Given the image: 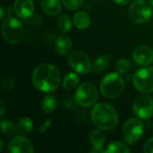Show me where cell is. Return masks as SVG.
Masks as SVG:
<instances>
[{
	"instance_id": "obj_1",
	"label": "cell",
	"mask_w": 153,
	"mask_h": 153,
	"mask_svg": "<svg viewBox=\"0 0 153 153\" xmlns=\"http://www.w3.org/2000/svg\"><path fill=\"white\" fill-rule=\"evenodd\" d=\"M34 87L43 92H53L60 84V72L53 65L41 64L38 65L31 76Z\"/></svg>"
},
{
	"instance_id": "obj_2",
	"label": "cell",
	"mask_w": 153,
	"mask_h": 153,
	"mask_svg": "<svg viewBox=\"0 0 153 153\" xmlns=\"http://www.w3.org/2000/svg\"><path fill=\"white\" fill-rule=\"evenodd\" d=\"M91 118L96 127L108 131L117 126L118 114L113 106L102 102L93 107L91 112Z\"/></svg>"
},
{
	"instance_id": "obj_3",
	"label": "cell",
	"mask_w": 153,
	"mask_h": 153,
	"mask_svg": "<svg viewBox=\"0 0 153 153\" xmlns=\"http://www.w3.org/2000/svg\"><path fill=\"white\" fill-rule=\"evenodd\" d=\"M125 89V82L119 73L108 74L100 82V91L106 98L119 97Z\"/></svg>"
},
{
	"instance_id": "obj_4",
	"label": "cell",
	"mask_w": 153,
	"mask_h": 153,
	"mask_svg": "<svg viewBox=\"0 0 153 153\" xmlns=\"http://www.w3.org/2000/svg\"><path fill=\"white\" fill-rule=\"evenodd\" d=\"M2 34L6 42L17 44L23 38L24 28L18 19L8 15L2 22Z\"/></svg>"
},
{
	"instance_id": "obj_5",
	"label": "cell",
	"mask_w": 153,
	"mask_h": 153,
	"mask_svg": "<svg viewBox=\"0 0 153 153\" xmlns=\"http://www.w3.org/2000/svg\"><path fill=\"white\" fill-rule=\"evenodd\" d=\"M152 4L146 0H135L134 1L128 10V15L130 20L134 23H143L147 22L152 14Z\"/></svg>"
},
{
	"instance_id": "obj_6",
	"label": "cell",
	"mask_w": 153,
	"mask_h": 153,
	"mask_svg": "<svg viewBox=\"0 0 153 153\" xmlns=\"http://www.w3.org/2000/svg\"><path fill=\"white\" fill-rule=\"evenodd\" d=\"M98 95V90L95 85L91 82H83L77 88L74 100L79 106L88 108L96 103Z\"/></svg>"
},
{
	"instance_id": "obj_7",
	"label": "cell",
	"mask_w": 153,
	"mask_h": 153,
	"mask_svg": "<svg viewBox=\"0 0 153 153\" xmlns=\"http://www.w3.org/2000/svg\"><path fill=\"white\" fill-rule=\"evenodd\" d=\"M135 89L143 93L153 91V67H144L138 70L133 79Z\"/></svg>"
},
{
	"instance_id": "obj_8",
	"label": "cell",
	"mask_w": 153,
	"mask_h": 153,
	"mask_svg": "<svg viewBox=\"0 0 153 153\" xmlns=\"http://www.w3.org/2000/svg\"><path fill=\"white\" fill-rule=\"evenodd\" d=\"M143 134V125L137 118H131L126 122L123 127V137L128 144L136 143Z\"/></svg>"
},
{
	"instance_id": "obj_9",
	"label": "cell",
	"mask_w": 153,
	"mask_h": 153,
	"mask_svg": "<svg viewBox=\"0 0 153 153\" xmlns=\"http://www.w3.org/2000/svg\"><path fill=\"white\" fill-rule=\"evenodd\" d=\"M134 115L142 119H148L153 115V100L147 94L138 96L133 105Z\"/></svg>"
},
{
	"instance_id": "obj_10",
	"label": "cell",
	"mask_w": 153,
	"mask_h": 153,
	"mask_svg": "<svg viewBox=\"0 0 153 153\" xmlns=\"http://www.w3.org/2000/svg\"><path fill=\"white\" fill-rule=\"evenodd\" d=\"M68 63L72 69L79 74H89L92 70L89 56L82 51L72 52L68 56Z\"/></svg>"
},
{
	"instance_id": "obj_11",
	"label": "cell",
	"mask_w": 153,
	"mask_h": 153,
	"mask_svg": "<svg viewBox=\"0 0 153 153\" xmlns=\"http://www.w3.org/2000/svg\"><path fill=\"white\" fill-rule=\"evenodd\" d=\"M8 151L11 153H32L34 152L32 143L22 135L13 137L9 144Z\"/></svg>"
},
{
	"instance_id": "obj_12",
	"label": "cell",
	"mask_w": 153,
	"mask_h": 153,
	"mask_svg": "<svg viewBox=\"0 0 153 153\" xmlns=\"http://www.w3.org/2000/svg\"><path fill=\"white\" fill-rule=\"evenodd\" d=\"M35 10V5L32 0H15L13 4V12L22 18L27 19L30 17Z\"/></svg>"
},
{
	"instance_id": "obj_13",
	"label": "cell",
	"mask_w": 153,
	"mask_h": 153,
	"mask_svg": "<svg viewBox=\"0 0 153 153\" xmlns=\"http://www.w3.org/2000/svg\"><path fill=\"white\" fill-rule=\"evenodd\" d=\"M133 58L140 65H148L153 62V50L150 47L140 46L134 49Z\"/></svg>"
},
{
	"instance_id": "obj_14",
	"label": "cell",
	"mask_w": 153,
	"mask_h": 153,
	"mask_svg": "<svg viewBox=\"0 0 153 153\" xmlns=\"http://www.w3.org/2000/svg\"><path fill=\"white\" fill-rule=\"evenodd\" d=\"M89 142L92 148L91 152H102V148L105 144V136L104 134L98 130H94L90 134Z\"/></svg>"
},
{
	"instance_id": "obj_15",
	"label": "cell",
	"mask_w": 153,
	"mask_h": 153,
	"mask_svg": "<svg viewBox=\"0 0 153 153\" xmlns=\"http://www.w3.org/2000/svg\"><path fill=\"white\" fill-rule=\"evenodd\" d=\"M55 48L59 55L65 56L70 53L72 49V41L69 37L65 35H59L55 40Z\"/></svg>"
},
{
	"instance_id": "obj_16",
	"label": "cell",
	"mask_w": 153,
	"mask_h": 153,
	"mask_svg": "<svg viewBox=\"0 0 153 153\" xmlns=\"http://www.w3.org/2000/svg\"><path fill=\"white\" fill-rule=\"evenodd\" d=\"M40 4L43 12L48 15H56L62 9L59 0H40Z\"/></svg>"
},
{
	"instance_id": "obj_17",
	"label": "cell",
	"mask_w": 153,
	"mask_h": 153,
	"mask_svg": "<svg viewBox=\"0 0 153 153\" xmlns=\"http://www.w3.org/2000/svg\"><path fill=\"white\" fill-rule=\"evenodd\" d=\"M90 22H91L90 16L88 15L87 13L83 11L77 12L74 15V23L76 26V28L80 30H84L88 28L90 25Z\"/></svg>"
},
{
	"instance_id": "obj_18",
	"label": "cell",
	"mask_w": 153,
	"mask_h": 153,
	"mask_svg": "<svg viewBox=\"0 0 153 153\" xmlns=\"http://www.w3.org/2000/svg\"><path fill=\"white\" fill-rule=\"evenodd\" d=\"M110 63V56L108 55H101L96 58L92 65V70L94 73H100L105 70Z\"/></svg>"
},
{
	"instance_id": "obj_19",
	"label": "cell",
	"mask_w": 153,
	"mask_h": 153,
	"mask_svg": "<svg viewBox=\"0 0 153 153\" xmlns=\"http://www.w3.org/2000/svg\"><path fill=\"white\" fill-rule=\"evenodd\" d=\"M33 128V124L31 120L28 117L22 118L18 124H17V133L20 134V135H27L29 134Z\"/></svg>"
},
{
	"instance_id": "obj_20",
	"label": "cell",
	"mask_w": 153,
	"mask_h": 153,
	"mask_svg": "<svg viewBox=\"0 0 153 153\" xmlns=\"http://www.w3.org/2000/svg\"><path fill=\"white\" fill-rule=\"evenodd\" d=\"M56 108V100L54 96L47 95L44 97L41 102V108L47 114H51Z\"/></svg>"
},
{
	"instance_id": "obj_21",
	"label": "cell",
	"mask_w": 153,
	"mask_h": 153,
	"mask_svg": "<svg viewBox=\"0 0 153 153\" xmlns=\"http://www.w3.org/2000/svg\"><path fill=\"white\" fill-rule=\"evenodd\" d=\"M79 80V75L76 73H69L63 79V86L66 90H73L78 85Z\"/></svg>"
},
{
	"instance_id": "obj_22",
	"label": "cell",
	"mask_w": 153,
	"mask_h": 153,
	"mask_svg": "<svg viewBox=\"0 0 153 153\" xmlns=\"http://www.w3.org/2000/svg\"><path fill=\"white\" fill-rule=\"evenodd\" d=\"M1 132L4 136L12 137L17 133V127L10 120H2L1 122Z\"/></svg>"
},
{
	"instance_id": "obj_23",
	"label": "cell",
	"mask_w": 153,
	"mask_h": 153,
	"mask_svg": "<svg viewBox=\"0 0 153 153\" xmlns=\"http://www.w3.org/2000/svg\"><path fill=\"white\" fill-rule=\"evenodd\" d=\"M104 152L127 153L129 152V148L126 144H124V143H122L120 142H113V143H109L108 145V147L106 148Z\"/></svg>"
},
{
	"instance_id": "obj_24",
	"label": "cell",
	"mask_w": 153,
	"mask_h": 153,
	"mask_svg": "<svg viewBox=\"0 0 153 153\" xmlns=\"http://www.w3.org/2000/svg\"><path fill=\"white\" fill-rule=\"evenodd\" d=\"M56 25L58 27V29L63 31V32H67L70 30V29L72 28V21L70 19V17L66 14H63L61 15L56 22Z\"/></svg>"
},
{
	"instance_id": "obj_25",
	"label": "cell",
	"mask_w": 153,
	"mask_h": 153,
	"mask_svg": "<svg viewBox=\"0 0 153 153\" xmlns=\"http://www.w3.org/2000/svg\"><path fill=\"white\" fill-rule=\"evenodd\" d=\"M130 68V63L126 58L119 59L116 64V69L117 72L119 74H125L126 73Z\"/></svg>"
},
{
	"instance_id": "obj_26",
	"label": "cell",
	"mask_w": 153,
	"mask_h": 153,
	"mask_svg": "<svg viewBox=\"0 0 153 153\" xmlns=\"http://www.w3.org/2000/svg\"><path fill=\"white\" fill-rule=\"evenodd\" d=\"M62 3L68 10H76L82 6L83 0H62Z\"/></svg>"
},
{
	"instance_id": "obj_27",
	"label": "cell",
	"mask_w": 153,
	"mask_h": 153,
	"mask_svg": "<svg viewBox=\"0 0 153 153\" xmlns=\"http://www.w3.org/2000/svg\"><path fill=\"white\" fill-rule=\"evenodd\" d=\"M2 86H3V89L5 90V91H10L13 88L14 86V82L12 79H5L4 80L3 83H2Z\"/></svg>"
},
{
	"instance_id": "obj_28",
	"label": "cell",
	"mask_w": 153,
	"mask_h": 153,
	"mask_svg": "<svg viewBox=\"0 0 153 153\" xmlns=\"http://www.w3.org/2000/svg\"><path fill=\"white\" fill-rule=\"evenodd\" d=\"M143 152L145 153H153V137L146 142L143 147Z\"/></svg>"
},
{
	"instance_id": "obj_29",
	"label": "cell",
	"mask_w": 153,
	"mask_h": 153,
	"mask_svg": "<svg viewBox=\"0 0 153 153\" xmlns=\"http://www.w3.org/2000/svg\"><path fill=\"white\" fill-rule=\"evenodd\" d=\"M49 125H50V121H49V120H47V121H46V123H45L41 127H40L39 132H40V133H43V132H44V131H45L48 126H49Z\"/></svg>"
},
{
	"instance_id": "obj_30",
	"label": "cell",
	"mask_w": 153,
	"mask_h": 153,
	"mask_svg": "<svg viewBox=\"0 0 153 153\" xmlns=\"http://www.w3.org/2000/svg\"><path fill=\"white\" fill-rule=\"evenodd\" d=\"M0 104H1V110H0V116L3 117L4 115V112H5V107H4V103L3 100L0 101Z\"/></svg>"
},
{
	"instance_id": "obj_31",
	"label": "cell",
	"mask_w": 153,
	"mask_h": 153,
	"mask_svg": "<svg viewBox=\"0 0 153 153\" xmlns=\"http://www.w3.org/2000/svg\"><path fill=\"white\" fill-rule=\"evenodd\" d=\"M117 4H128L131 0H114Z\"/></svg>"
},
{
	"instance_id": "obj_32",
	"label": "cell",
	"mask_w": 153,
	"mask_h": 153,
	"mask_svg": "<svg viewBox=\"0 0 153 153\" xmlns=\"http://www.w3.org/2000/svg\"><path fill=\"white\" fill-rule=\"evenodd\" d=\"M0 11H1V16H0V18L1 19H4V9L3 6H1Z\"/></svg>"
},
{
	"instance_id": "obj_33",
	"label": "cell",
	"mask_w": 153,
	"mask_h": 153,
	"mask_svg": "<svg viewBox=\"0 0 153 153\" xmlns=\"http://www.w3.org/2000/svg\"><path fill=\"white\" fill-rule=\"evenodd\" d=\"M0 144H1V145H0V151L2 152V151H3V149H4V142H3L2 140L0 141Z\"/></svg>"
},
{
	"instance_id": "obj_34",
	"label": "cell",
	"mask_w": 153,
	"mask_h": 153,
	"mask_svg": "<svg viewBox=\"0 0 153 153\" xmlns=\"http://www.w3.org/2000/svg\"><path fill=\"white\" fill-rule=\"evenodd\" d=\"M91 1L96 2V3H104V2H106V1H108V0H91Z\"/></svg>"
},
{
	"instance_id": "obj_35",
	"label": "cell",
	"mask_w": 153,
	"mask_h": 153,
	"mask_svg": "<svg viewBox=\"0 0 153 153\" xmlns=\"http://www.w3.org/2000/svg\"><path fill=\"white\" fill-rule=\"evenodd\" d=\"M151 4H152V5L153 7V0H151Z\"/></svg>"
}]
</instances>
